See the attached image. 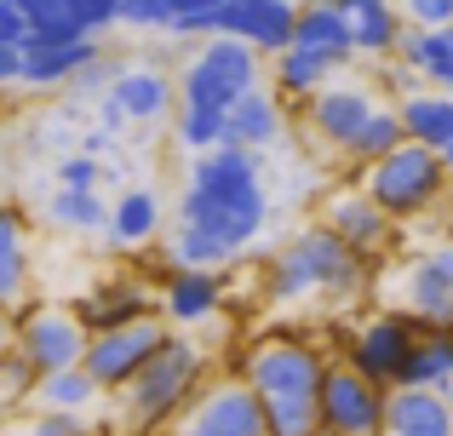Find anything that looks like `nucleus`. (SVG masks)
Returning <instances> with one entry per match:
<instances>
[{"label": "nucleus", "instance_id": "nucleus-33", "mask_svg": "<svg viewBox=\"0 0 453 436\" xmlns=\"http://www.w3.org/2000/svg\"><path fill=\"white\" fill-rule=\"evenodd\" d=\"M23 436H92L87 408H35L23 419Z\"/></svg>", "mask_w": 453, "mask_h": 436}, {"label": "nucleus", "instance_id": "nucleus-2", "mask_svg": "<svg viewBox=\"0 0 453 436\" xmlns=\"http://www.w3.org/2000/svg\"><path fill=\"white\" fill-rule=\"evenodd\" d=\"M373 264L356 258L327 224H304L281 241V253L265 264V293L276 304H299V299H321V304H350L367 293Z\"/></svg>", "mask_w": 453, "mask_h": 436}, {"label": "nucleus", "instance_id": "nucleus-4", "mask_svg": "<svg viewBox=\"0 0 453 436\" xmlns=\"http://www.w3.org/2000/svg\"><path fill=\"white\" fill-rule=\"evenodd\" d=\"M356 184H362V190L373 195V202L385 207L396 224L431 218L436 207L453 195V179H448L442 149H425V144H413V138H408L402 149H390L385 161L362 167V172H356Z\"/></svg>", "mask_w": 453, "mask_h": 436}, {"label": "nucleus", "instance_id": "nucleus-39", "mask_svg": "<svg viewBox=\"0 0 453 436\" xmlns=\"http://www.w3.org/2000/svg\"><path fill=\"white\" fill-rule=\"evenodd\" d=\"M69 6H75V18H81L87 34H104V29L121 23V0H69Z\"/></svg>", "mask_w": 453, "mask_h": 436}, {"label": "nucleus", "instance_id": "nucleus-7", "mask_svg": "<svg viewBox=\"0 0 453 436\" xmlns=\"http://www.w3.org/2000/svg\"><path fill=\"white\" fill-rule=\"evenodd\" d=\"M316 402H321V436H385L390 391L373 385L367 373H356L350 362H327Z\"/></svg>", "mask_w": 453, "mask_h": 436}, {"label": "nucleus", "instance_id": "nucleus-25", "mask_svg": "<svg viewBox=\"0 0 453 436\" xmlns=\"http://www.w3.org/2000/svg\"><path fill=\"white\" fill-rule=\"evenodd\" d=\"M402 126L425 149H453V92H408L396 103Z\"/></svg>", "mask_w": 453, "mask_h": 436}, {"label": "nucleus", "instance_id": "nucleus-6", "mask_svg": "<svg viewBox=\"0 0 453 436\" xmlns=\"http://www.w3.org/2000/svg\"><path fill=\"white\" fill-rule=\"evenodd\" d=\"M321 373H327L321 345H310V339H299V333H265L242 356V379L253 385L265 402H281V396H316Z\"/></svg>", "mask_w": 453, "mask_h": 436}, {"label": "nucleus", "instance_id": "nucleus-16", "mask_svg": "<svg viewBox=\"0 0 453 436\" xmlns=\"http://www.w3.org/2000/svg\"><path fill=\"white\" fill-rule=\"evenodd\" d=\"M402 310L419 316V327H453V241L431 247V253H419L408 264Z\"/></svg>", "mask_w": 453, "mask_h": 436}, {"label": "nucleus", "instance_id": "nucleus-9", "mask_svg": "<svg viewBox=\"0 0 453 436\" xmlns=\"http://www.w3.org/2000/svg\"><path fill=\"white\" fill-rule=\"evenodd\" d=\"M87 322H81L75 304H41L29 299L18 310V350L35 362L41 373H58V368H81L87 362Z\"/></svg>", "mask_w": 453, "mask_h": 436}, {"label": "nucleus", "instance_id": "nucleus-40", "mask_svg": "<svg viewBox=\"0 0 453 436\" xmlns=\"http://www.w3.org/2000/svg\"><path fill=\"white\" fill-rule=\"evenodd\" d=\"M23 34H29V18L12 0H0V46H23Z\"/></svg>", "mask_w": 453, "mask_h": 436}, {"label": "nucleus", "instance_id": "nucleus-10", "mask_svg": "<svg viewBox=\"0 0 453 436\" xmlns=\"http://www.w3.org/2000/svg\"><path fill=\"white\" fill-rule=\"evenodd\" d=\"M166 339H173V322H166V316H144V322L110 327V333H92L87 362H81V368L98 379V391H115V396H121L127 385H133V373L144 368Z\"/></svg>", "mask_w": 453, "mask_h": 436}, {"label": "nucleus", "instance_id": "nucleus-24", "mask_svg": "<svg viewBox=\"0 0 453 436\" xmlns=\"http://www.w3.org/2000/svg\"><path fill=\"white\" fill-rule=\"evenodd\" d=\"M453 385V327H425L413 356L402 362L396 373V391H442Z\"/></svg>", "mask_w": 453, "mask_h": 436}, {"label": "nucleus", "instance_id": "nucleus-13", "mask_svg": "<svg viewBox=\"0 0 453 436\" xmlns=\"http://www.w3.org/2000/svg\"><path fill=\"white\" fill-rule=\"evenodd\" d=\"M299 110H304V126H310V138H316V144H327L333 156H344V149L356 144V133H362V126L373 121L379 98H373L367 87H350V80H333V87H321L316 98H304Z\"/></svg>", "mask_w": 453, "mask_h": 436}, {"label": "nucleus", "instance_id": "nucleus-43", "mask_svg": "<svg viewBox=\"0 0 453 436\" xmlns=\"http://www.w3.org/2000/svg\"><path fill=\"white\" fill-rule=\"evenodd\" d=\"M6 350H18V310L0 304V356H6Z\"/></svg>", "mask_w": 453, "mask_h": 436}, {"label": "nucleus", "instance_id": "nucleus-30", "mask_svg": "<svg viewBox=\"0 0 453 436\" xmlns=\"http://www.w3.org/2000/svg\"><path fill=\"white\" fill-rule=\"evenodd\" d=\"M98 379H92L87 368H58V373H41V385H35L29 402L35 408H92L98 402Z\"/></svg>", "mask_w": 453, "mask_h": 436}, {"label": "nucleus", "instance_id": "nucleus-27", "mask_svg": "<svg viewBox=\"0 0 453 436\" xmlns=\"http://www.w3.org/2000/svg\"><path fill=\"white\" fill-rule=\"evenodd\" d=\"M161 235V195L155 190H121V202L110 207V241L115 247H150Z\"/></svg>", "mask_w": 453, "mask_h": 436}, {"label": "nucleus", "instance_id": "nucleus-1", "mask_svg": "<svg viewBox=\"0 0 453 436\" xmlns=\"http://www.w3.org/2000/svg\"><path fill=\"white\" fill-rule=\"evenodd\" d=\"M178 224L212 235L230 258H242L270 224V190L258 184V149L219 144L196 156L184 195H178Z\"/></svg>", "mask_w": 453, "mask_h": 436}, {"label": "nucleus", "instance_id": "nucleus-20", "mask_svg": "<svg viewBox=\"0 0 453 436\" xmlns=\"http://www.w3.org/2000/svg\"><path fill=\"white\" fill-rule=\"evenodd\" d=\"M219 310H224V276L219 270L166 264V276H161V316L166 322L196 327V322H207V316H219Z\"/></svg>", "mask_w": 453, "mask_h": 436}, {"label": "nucleus", "instance_id": "nucleus-19", "mask_svg": "<svg viewBox=\"0 0 453 436\" xmlns=\"http://www.w3.org/2000/svg\"><path fill=\"white\" fill-rule=\"evenodd\" d=\"M293 46H304V52L327 57L333 69L356 64V29L350 18H344L339 0H299V23H293Z\"/></svg>", "mask_w": 453, "mask_h": 436}, {"label": "nucleus", "instance_id": "nucleus-3", "mask_svg": "<svg viewBox=\"0 0 453 436\" xmlns=\"http://www.w3.org/2000/svg\"><path fill=\"white\" fill-rule=\"evenodd\" d=\"M201 385H207V350L173 327V339L155 350L144 368L133 373V385L121 391V425H127V436L173 431L178 414L196 402Z\"/></svg>", "mask_w": 453, "mask_h": 436}, {"label": "nucleus", "instance_id": "nucleus-8", "mask_svg": "<svg viewBox=\"0 0 453 436\" xmlns=\"http://www.w3.org/2000/svg\"><path fill=\"white\" fill-rule=\"evenodd\" d=\"M173 436H265V396L235 373V379H207L196 402L178 414Z\"/></svg>", "mask_w": 453, "mask_h": 436}, {"label": "nucleus", "instance_id": "nucleus-48", "mask_svg": "<svg viewBox=\"0 0 453 436\" xmlns=\"http://www.w3.org/2000/svg\"><path fill=\"white\" fill-rule=\"evenodd\" d=\"M448 402H453V385H448Z\"/></svg>", "mask_w": 453, "mask_h": 436}, {"label": "nucleus", "instance_id": "nucleus-23", "mask_svg": "<svg viewBox=\"0 0 453 436\" xmlns=\"http://www.w3.org/2000/svg\"><path fill=\"white\" fill-rule=\"evenodd\" d=\"M385 436H453V402L442 391H390Z\"/></svg>", "mask_w": 453, "mask_h": 436}, {"label": "nucleus", "instance_id": "nucleus-35", "mask_svg": "<svg viewBox=\"0 0 453 436\" xmlns=\"http://www.w3.org/2000/svg\"><path fill=\"white\" fill-rule=\"evenodd\" d=\"M115 75H121V57L98 52V57H92V64L75 75V80H69V92H81V98H104V92L115 87Z\"/></svg>", "mask_w": 453, "mask_h": 436}, {"label": "nucleus", "instance_id": "nucleus-46", "mask_svg": "<svg viewBox=\"0 0 453 436\" xmlns=\"http://www.w3.org/2000/svg\"><path fill=\"white\" fill-rule=\"evenodd\" d=\"M442 161H448V179H453V149H442Z\"/></svg>", "mask_w": 453, "mask_h": 436}, {"label": "nucleus", "instance_id": "nucleus-32", "mask_svg": "<svg viewBox=\"0 0 453 436\" xmlns=\"http://www.w3.org/2000/svg\"><path fill=\"white\" fill-rule=\"evenodd\" d=\"M173 138L184 149H196V156L219 149L224 144V110H178L173 115Z\"/></svg>", "mask_w": 453, "mask_h": 436}, {"label": "nucleus", "instance_id": "nucleus-36", "mask_svg": "<svg viewBox=\"0 0 453 436\" xmlns=\"http://www.w3.org/2000/svg\"><path fill=\"white\" fill-rule=\"evenodd\" d=\"M173 18H178L173 0H121L127 29H173Z\"/></svg>", "mask_w": 453, "mask_h": 436}, {"label": "nucleus", "instance_id": "nucleus-42", "mask_svg": "<svg viewBox=\"0 0 453 436\" xmlns=\"http://www.w3.org/2000/svg\"><path fill=\"white\" fill-rule=\"evenodd\" d=\"M81 156H98V161H110V156H115V133H110V126H92V133L81 138Z\"/></svg>", "mask_w": 453, "mask_h": 436}, {"label": "nucleus", "instance_id": "nucleus-18", "mask_svg": "<svg viewBox=\"0 0 453 436\" xmlns=\"http://www.w3.org/2000/svg\"><path fill=\"white\" fill-rule=\"evenodd\" d=\"M98 52H104V34H81V41H35V34H23V87L35 92L69 87Z\"/></svg>", "mask_w": 453, "mask_h": 436}, {"label": "nucleus", "instance_id": "nucleus-31", "mask_svg": "<svg viewBox=\"0 0 453 436\" xmlns=\"http://www.w3.org/2000/svg\"><path fill=\"white\" fill-rule=\"evenodd\" d=\"M265 436H321V402L316 396L265 402Z\"/></svg>", "mask_w": 453, "mask_h": 436}, {"label": "nucleus", "instance_id": "nucleus-15", "mask_svg": "<svg viewBox=\"0 0 453 436\" xmlns=\"http://www.w3.org/2000/svg\"><path fill=\"white\" fill-rule=\"evenodd\" d=\"M104 103H115L127 126H161L166 115H178V75H166L161 64H121Z\"/></svg>", "mask_w": 453, "mask_h": 436}, {"label": "nucleus", "instance_id": "nucleus-21", "mask_svg": "<svg viewBox=\"0 0 453 436\" xmlns=\"http://www.w3.org/2000/svg\"><path fill=\"white\" fill-rule=\"evenodd\" d=\"M276 138H281V98H276V87L258 80L253 92H242V98L230 103V115H224V144L270 149Z\"/></svg>", "mask_w": 453, "mask_h": 436}, {"label": "nucleus", "instance_id": "nucleus-29", "mask_svg": "<svg viewBox=\"0 0 453 436\" xmlns=\"http://www.w3.org/2000/svg\"><path fill=\"white\" fill-rule=\"evenodd\" d=\"M46 218L64 224V230H110V207H104L98 190H69V184H58L52 195H46Z\"/></svg>", "mask_w": 453, "mask_h": 436}, {"label": "nucleus", "instance_id": "nucleus-34", "mask_svg": "<svg viewBox=\"0 0 453 436\" xmlns=\"http://www.w3.org/2000/svg\"><path fill=\"white\" fill-rule=\"evenodd\" d=\"M35 385H41V368H35V362L23 356V350H6V356H0V391L12 396V408L29 402Z\"/></svg>", "mask_w": 453, "mask_h": 436}, {"label": "nucleus", "instance_id": "nucleus-38", "mask_svg": "<svg viewBox=\"0 0 453 436\" xmlns=\"http://www.w3.org/2000/svg\"><path fill=\"white\" fill-rule=\"evenodd\" d=\"M396 11L408 18V29H448L453 0H396Z\"/></svg>", "mask_w": 453, "mask_h": 436}, {"label": "nucleus", "instance_id": "nucleus-11", "mask_svg": "<svg viewBox=\"0 0 453 436\" xmlns=\"http://www.w3.org/2000/svg\"><path fill=\"white\" fill-rule=\"evenodd\" d=\"M321 224H327V230L339 235V241L350 247L356 258H367V264H385V258L402 247V224L390 218L385 207H379L373 195L362 190V184H350V190H333L327 207H321Z\"/></svg>", "mask_w": 453, "mask_h": 436}, {"label": "nucleus", "instance_id": "nucleus-44", "mask_svg": "<svg viewBox=\"0 0 453 436\" xmlns=\"http://www.w3.org/2000/svg\"><path fill=\"white\" fill-rule=\"evenodd\" d=\"M173 6H178V18H189V11H219L224 0H173Z\"/></svg>", "mask_w": 453, "mask_h": 436}, {"label": "nucleus", "instance_id": "nucleus-5", "mask_svg": "<svg viewBox=\"0 0 453 436\" xmlns=\"http://www.w3.org/2000/svg\"><path fill=\"white\" fill-rule=\"evenodd\" d=\"M258 46L235 41V34H207L178 69V110H224L258 87Z\"/></svg>", "mask_w": 453, "mask_h": 436}, {"label": "nucleus", "instance_id": "nucleus-26", "mask_svg": "<svg viewBox=\"0 0 453 436\" xmlns=\"http://www.w3.org/2000/svg\"><path fill=\"white\" fill-rule=\"evenodd\" d=\"M270 64H276V98H281V103H304V98H316V92H321V87H333V75H339L327 57L304 52V46H288V52H276Z\"/></svg>", "mask_w": 453, "mask_h": 436}, {"label": "nucleus", "instance_id": "nucleus-37", "mask_svg": "<svg viewBox=\"0 0 453 436\" xmlns=\"http://www.w3.org/2000/svg\"><path fill=\"white\" fill-rule=\"evenodd\" d=\"M104 179H110V161H98V156H69L58 167V184H69V190H98Z\"/></svg>", "mask_w": 453, "mask_h": 436}, {"label": "nucleus", "instance_id": "nucleus-47", "mask_svg": "<svg viewBox=\"0 0 453 436\" xmlns=\"http://www.w3.org/2000/svg\"><path fill=\"white\" fill-rule=\"evenodd\" d=\"M6 408H12V396H6V391H0V414H6Z\"/></svg>", "mask_w": 453, "mask_h": 436}, {"label": "nucleus", "instance_id": "nucleus-14", "mask_svg": "<svg viewBox=\"0 0 453 436\" xmlns=\"http://www.w3.org/2000/svg\"><path fill=\"white\" fill-rule=\"evenodd\" d=\"M293 23H299V0H224L212 11V34H235L265 57L293 46Z\"/></svg>", "mask_w": 453, "mask_h": 436}, {"label": "nucleus", "instance_id": "nucleus-12", "mask_svg": "<svg viewBox=\"0 0 453 436\" xmlns=\"http://www.w3.org/2000/svg\"><path fill=\"white\" fill-rule=\"evenodd\" d=\"M419 316L413 310H379L373 322H362L350 333V350H344V362H350L356 373H367L373 385H385V391H396V373L402 362L413 356V345H419Z\"/></svg>", "mask_w": 453, "mask_h": 436}, {"label": "nucleus", "instance_id": "nucleus-45", "mask_svg": "<svg viewBox=\"0 0 453 436\" xmlns=\"http://www.w3.org/2000/svg\"><path fill=\"white\" fill-rule=\"evenodd\" d=\"M344 6V18H356V11H367V6H379V0H339Z\"/></svg>", "mask_w": 453, "mask_h": 436}, {"label": "nucleus", "instance_id": "nucleus-41", "mask_svg": "<svg viewBox=\"0 0 453 436\" xmlns=\"http://www.w3.org/2000/svg\"><path fill=\"white\" fill-rule=\"evenodd\" d=\"M23 87V46H0V92Z\"/></svg>", "mask_w": 453, "mask_h": 436}, {"label": "nucleus", "instance_id": "nucleus-22", "mask_svg": "<svg viewBox=\"0 0 453 436\" xmlns=\"http://www.w3.org/2000/svg\"><path fill=\"white\" fill-rule=\"evenodd\" d=\"M0 304L6 310L29 304V218L12 202H0Z\"/></svg>", "mask_w": 453, "mask_h": 436}, {"label": "nucleus", "instance_id": "nucleus-28", "mask_svg": "<svg viewBox=\"0 0 453 436\" xmlns=\"http://www.w3.org/2000/svg\"><path fill=\"white\" fill-rule=\"evenodd\" d=\"M402 144H408V126H402V115L379 103V110H373V121H367L362 133H356V144L344 149V161H350V167L362 172V167H373V161H385L390 149H402Z\"/></svg>", "mask_w": 453, "mask_h": 436}, {"label": "nucleus", "instance_id": "nucleus-17", "mask_svg": "<svg viewBox=\"0 0 453 436\" xmlns=\"http://www.w3.org/2000/svg\"><path fill=\"white\" fill-rule=\"evenodd\" d=\"M75 310H81V322H87V333H110V327L161 316V299H155L138 276H104V281H92V293Z\"/></svg>", "mask_w": 453, "mask_h": 436}]
</instances>
